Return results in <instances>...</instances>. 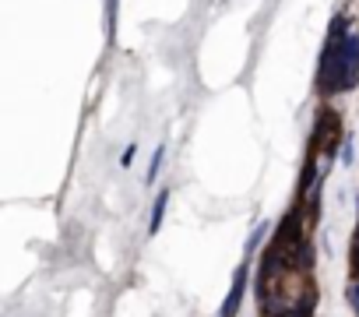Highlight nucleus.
<instances>
[{
  "label": "nucleus",
  "mask_w": 359,
  "mask_h": 317,
  "mask_svg": "<svg viewBox=\"0 0 359 317\" xmlns=\"http://www.w3.org/2000/svg\"><path fill=\"white\" fill-rule=\"evenodd\" d=\"M359 85V36L348 32L345 18L331 22L320 67H317V92L320 95H341Z\"/></svg>",
  "instance_id": "nucleus-1"
},
{
  "label": "nucleus",
  "mask_w": 359,
  "mask_h": 317,
  "mask_svg": "<svg viewBox=\"0 0 359 317\" xmlns=\"http://www.w3.org/2000/svg\"><path fill=\"white\" fill-rule=\"evenodd\" d=\"M247 261L233 271V285H229V292H226V299H222V310H219V317H236L240 313V306H243V292H247Z\"/></svg>",
  "instance_id": "nucleus-2"
},
{
  "label": "nucleus",
  "mask_w": 359,
  "mask_h": 317,
  "mask_svg": "<svg viewBox=\"0 0 359 317\" xmlns=\"http://www.w3.org/2000/svg\"><path fill=\"white\" fill-rule=\"evenodd\" d=\"M165 205H169V187H165V191H158V198H155V205H151V222H148V233H158V229H162Z\"/></svg>",
  "instance_id": "nucleus-3"
},
{
  "label": "nucleus",
  "mask_w": 359,
  "mask_h": 317,
  "mask_svg": "<svg viewBox=\"0 0 359 317\" xmlns=\"http://www.w3.org/2000/svg\"><path fill=\"white\" fill-rule=\"evenodd\" d=\"M268 233H271V222H257V226H254V233L247 236V247H243V250H247V257H250V254L264 243V236H268Z\"/></svg>",
  "instance_id": "nucleus-4"
},
{
  "label": "nucleus",
  "mask_w": 359,
  "mask_h": 317,
  "mask_svg": "<svg viewBox=\"0 0 359 317\" xmlns=\"http://www.w3.org/2000/svg\"><path fill=\"white\" fill-rule=\"evenodd\" d=\"M162 163H165V144H158V148L151 151V163H148L144 184H155V180H158V170H162Z\"/></svg>",
  "instance_id": "nucleus-5"
},
{
  "label": "nucleus",
  "mask_w": 359,
  "mask_h": 317,
  "mask_svg": "<svg viewBox=\"0 0 359 317\" xmlns=\"http://www.w3.org/2000/svg\"><path fill=\"white\" fill-rule=\"evenodd\" d=\"M355 158H352V137H345L341 141V166H352Z\"/></svg>",
  "instance_id": "nucleus-6"
},
{
  "label": "nucleus",
  "mask_w": 359,
  "mask_h": 317,
  "mask_svg": "<svg viewBox=\"0 0 359 317\" xmlns=\"http://www.w3.org/2000/svg\"><path fill=\"white\" fill-rule=\"evenodd\" d=\"M348 303H352V310L359 313V278H355V282L348 285Z\"/></svg>",
  "instance_id": "nucleus-7"
},
{
  "label": "nucleus",
  "mask_w": 359,
  "mask_h": 317,
  "mask_svg": "<svg viewBox=\"0 0 359 317\" xmlns=\"http://www.w3.org/2000/svg\"><path fill=\"white\" fill-rule=\"evenodd\" d=\"M352 275L359 278V233H355V240H352Z\"/></svg>",
  "instance_id": "nucleus-8"
},
{
  "label": "nucleus",
  "mask_w": 359,
  "mask_h": 317,
  "mask_svg": "<svg viewBox=\"0 0 359 317\" xmlns=\"http://www.w3.org/2000/svg\"><path fill=\"white\" fill-rule=\"evenodd\" d=\"M130 163H134V144H127L123 148V158H120V166H130Z\"/></svg>",
  "instance_id": "nucleus-9"
}]
</instances>
